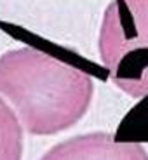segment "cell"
<instances>
[{
  "instance_id": "277c9868",
  "label": "cell",
  "mask_w": 148,
  "mask_h": 160,
  "mask_svg": "<svg viewBox=\"0 0 148 160\" xmlns=\"http://www.w3.org/2000/svg\"><path fill=\"white\" fill-rule=\"evenodd\" d=\"M23 131L16 110L0 96V160H23Z\"/></svg>"
},
{
  "instance_id": "3957f363",
  "label": "cell",
  "mask_w": 148,
  "mask_h": 160,
  "mask_svg": "<svg viewBox=\"0 0 148 160\" xmlns=\"http://www.w3.org/2000/svg\"><path fill=\"white\" fill-rule=\"evenodd\" d=\"M40 160H148L138 141L119 139L110 132H87L54 144Z\"/></svg>"
},
{
  "instance_id": "7a4b0ae2",
  "label": "cell",
  "mask_w": 148,
  "mask_h": 160,
  "mask_svg": "<svg viewBox=\"0 0 148 160\" xmlns=\"http://www.w3.org/2000/svg\"><path fill=\"white\" fill-rule=\"evenodd\" d=\"M98 52L112 84L134 99L148 98V0H112Z\"/></svg>"
},
{
  "instance_id": "6da1fadb",
  "label": "cell",
  "mask_w": 148,
  "mask_h": 160,
  "mask_svg": "<svg viewBox=\"0 0 148 160\" xmlns=\"http://www.w3.org/2000/svg\"><path fill=\"white\" fill-rule=\"evenodd\" d=\"M0 96L16 110L32 136H54L85 117L94 80L84 70L33 47L0 56Z\"/></svg>"
}]
</instances>
